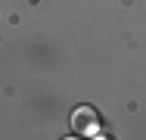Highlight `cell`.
<instances>
[{
  "label": "cell",
  "instance_id": "1",
  "mask_svg": "<svg viewBox=\"0 0 146 140\" xmlns=\"http://www.w3.org/2000/svg\"><path fill=\"white\" fill-rule=\"evenodd\" d=\"M72 131L81 134V137H96V134H100V118H96V112L90 109V106L75 109V115H72Z\"/></svg>",
  "mask_w": 146,
  "mask_h": 140
}]
</instances>
